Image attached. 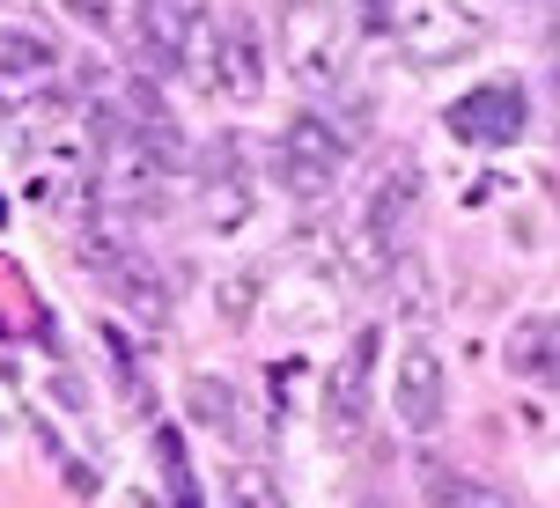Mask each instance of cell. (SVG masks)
<instances>
[{
  "label": "cell",
  "instance_id": "1",
  "mask_svg": "<svg viewBox=\"0 0 560 508\" xmlns=\"http://www.w3.org/2000/svg\"><path fill=\"white\" fill-rule=\"evenodd\" d=\"M280 59L303 88H339L347 82V37H339V8L332 0H288L280 8Z\"/></svg>",
  "mask_w": 560,
  "mask_h": 508
},
{
  "label": "cell",
  "instance_id": "2",
  "mask_svg": "<svg viewBox=\"0 0 560 508\" xmlns=\"http://www.w3.org/2000/svg\"><path fill=\"white\" fill-rule=\"evenodd\" d=\"M392 37H398V52L413 59V67H450V59H465V52L487 45V23L465 15L457 0H398Z\"/></svg>",
  "mask_w": 560,
  "mask_h": 508
},
{
  "label": "cell",
  "instance_id": "3",
  "mask_svg": "<svg viewBox=\"0 0 560 508\" xmlns=\"http://www.w3.org/2000/svg\"><path fill=\"white\" fill-rule=\"evenodd\" d=\"M339 163H347V141H339V126H332V118L295 111L288 126H280V185H288L295 199L332 192Z\"/></svg>",
  "mask_w": 560,
  "mask_h": 508
},
{
  "label": "cell",
  "instance_id": "4",
  "mask_svg": "<svg viewBox=\"0 0 560 508\" xmlns=\"http://www.w3.org/2000/svg\"><path fill=\"white\" fill-rule=\"evenodd\" d=\"M443 126H450V141H465V147H509V141H524L532 104H524L516 82H479L443 111Z\"/></svg>",
  "mask_w": 560,
  "mask_h": 508
},
{
  "label": "cell",
  "instance_id": "5",
  "mask_svg": "<svg viewBox=\"0 0 560 508\" xmlns=\"http://www.w3.org/2000/svg\"><path fill=\"white\" fill-rule=\"evenodd\" d=\"M392 405H398V427L406 435H435L450 413V376H443V354L428 339H406L398 346V376H392Z\"/></svg>",
  "mask_w": 560,
  "mask_h": 508
},
{
  "label": "cell",
  "instance_id": "6",
  "mask_svg": "<svg viewBox=\"0 0 560 508\" xmlns=\"http://www.w3.org/2000/svg\"><path fill=\"white\" fill-rule=\"evenodd\" d=\"M376 354H384V332L362 324V332L347 339V354H339L332 383H325V435L332 442H354L369 421V383H376Z\"/></svg>",
  "mask_w": 560,
  "mask_h": 508
},
{
  "label": "cell",
  "instance_id": "7",
  "mask_svg": "<svg viewBox=\"0 0 560 508\" xmlns=\"http://www.w3.org/2000/svg\"><path fill=\"white\" fill-rule=\"evenodd\" d=\"M52 74H59L52 37H37V29H0V104H8V111L37 104V96L52 88Z\"/></svg>",
  "mask_w": 560,
  "mask_h": 508
},
{
  "label": "cell",
  "instance_id": "8",
  "mask_svg": "<svg viewBox=\"0 0 560 508\" xmlns=\"http://www.w3.org/2000/svg\"><path fill=\"white\" fill-rule=\"evenodd\" d=\"M214 88H229L236 104H258V96H266V37H258L252 15H229L222 23V67H214Z\"/></svg>",
  "mask_w": 560,
  "mask_h": 508
},
{
  "label": "cell",
  "instance_id": "9",
  "mask_svg": "<svg viewBox=\"0 0 560 508\" xmlns=\"http://www.w3.org/2000/svg\"><path fill=\"white\" fill-rule=\"evenodd\" d=\"M244 214H252V185L236 169V147L222 141L207 155V177H199V222L214 228V236H229V228H244Z\"/></svg>",
  "mask_w": 560,
  "mask_h": 508
},
{
  "label": "cell",
  "instance_id": "10",
  "mask_svg": "<svg viewBox=\"0 0 560 508\" xmlns=\"http://www.w3.org/2000/svg\"><path fill=\"white\" fill-rule=\"evenodd\" d=\"M413 214H420V169L398 155V163L376 177V192H369V222L362 228L376 236V244H392V251H398V236L413 228Z\"/></svg>",
  "mask_w": 560,
  "mask_h": 508
},
{
  "label": "cell",
  "instance_id": "11",
  "mask_svg": "<svg viewBox=\"0 0 560 508\" xmlns=\"http://www.w3.org/2000/svg\"><path fill=\"white\" fill-rule=\"evenodd\" d=\"M112 295L140 317V324H170V273L155 265V258H140V251L118 258L112 265Z\"/></svg>",
  "mask_w": 560,
  "mask_h": 508
},
{
  "label": "cell",
  "instance_id": "12",
  "mask_svg": "<svg viewBox=\"0 0 560 508\" xmlns=\"http://www.w3.org/2000/svg\"><path fill=\"white\" fill-rule=\"evenodd\" d=\"M553 317L538 310V317H516V324H509V376H524V383H553Z\"/></svg>",
  "mask_w": 560,
  "mask_h": 508
},
{
  "label": "cell",
  "instance_id": "13",
  "mask_svg": "<svg viewBox=\"0 0 560 508\" xmlns=\"http://www.w3.org/2000/svg\"><path fill=\"white\" fill-rule=\"evenodd\" d=\"M185 413H192L207 435H244V405H236V383L207 376V368H199L192 383H185Z\"/></svg>",
  "mask_w": 560,
  "mask_h": 508
},
{
  "label": "cell",
  "instance_id": "14",
  "mask_svg": "<svg viewBox=\"0 0 560 508\" xmlns=\"http://www.w3.org/2000/svg\"><path fill=\"white\" fill-rule=\"evenodd\" d=\"M428 501L435 508H524L516 494H502V486H487V480H450L443 464H428Z\"/></svg>",
  "mask_w": 560,
  "mask_h": 508
},
{
  "label": "cell",
  "instance_id": "15",
  "mask_svg": "<svg viewBox=\"0 0 560 508\" xmlns=\"http://www.w3.org/2000/svg\"><path fill=\"white\" fill-rule=\"evenodd\" d=\"M222 501L229 508H288V501H280V480L266 472V464H229Z\"/></svg>",
  "mask_w": 560,
  "mask_h": 508
},
{
  "label": "cell",
  "instance_id": "16",
  "mask_svg": "<svg viewBox=\"0 0 560 508\" xmlns=\"http://www.w3.org/2000/svg\"><path fill=\"white\" fill-rule=\"evenodd\" d=\"M258 287H266V265H236V273L214 287V310H222V324H252Z\"/></svg>",
  "mask_w": 560,
  "mask_h": 508
},
{
  "label": "cell",
  "instance_id": "17",
  "mask_svg": "<svg viewBox=\"0 0 560 508\" xmlns=\"http://www.w3.org/2000/svg\"><path fill=\"white\" fill-rule=\"evenodd\" d=\"M67 8H74L82 23H112V0H67Z\"/></svg>",
  "mask_w": 560,
  "mask_h": 508
},
{
  "label": "cell",
  "instance_id": "18",
  "mask_svg": "<svg viewBox=\"0 0 560 508\" xmlns=\"http://www.w3.org/2000/svg\"><path fill=\"white\" fill-rule=\"evenodd\" d=\"M0 228H8V199H0Z\"/></svg>",
  "mask_w": 560,
  "mask_h": 508
},
{
  "label": "cell",
  "instance_id": "19",
  "mask_svg": "<svg viewBox=\"0 0 560 508\" xmlns=\"http://www.w3.org/2000/svg\"><path fill=\"white\" fill-rule=\"evenodd\" d=\"M0 118H8V104H0Z\"/></svg>",
  "mask_w": 560,
  "mask_h": 508
}]
</instances>
